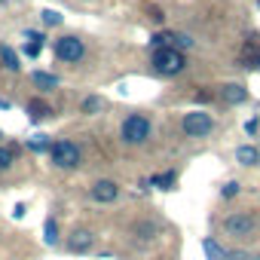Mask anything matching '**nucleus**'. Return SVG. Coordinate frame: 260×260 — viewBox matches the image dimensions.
<instances>
[{
	"mask_svg": "<svg viewBox=\"0 0 260 260\" xmlns=\"http://www.w3.org/2000/svg\"><path fill=\"white\" fill-rule=\"evenodd\" d=\"M150 132H153V122H150L144 113H128V116L122 119V125H119V138H122V144H128V147L144 144V141L150 138Z\"/></svg>",
	"mask_w": 260,
	"mask_h": 260,
	"instance_id": "1",
	"label": "nucleus"
},
{
	"mask_svg": "<svg viewBox=\"0 0 260 260\" xmlns=\"http://www.w3.org/2000/svg\"><path fill=\"white\" fill-rule=\"evenodd\" d=\"M184 68H187V55H184L178 46L153 49V71H156L159 77H178Z\"/></svg>",
	"mask_w": 260,
	"mask_h": 260,
	"instance_id": "2",
	"label": "nucleus"
},
{
	"mask_svg": "<svg viewBox=\"0 0 260 260\" xmlns=\"http://www.w3.org/2000/svg\"><path fill=\"white\" fill-rule=\"evenodd\" d=\"M257 226H260V217L251 214V211H236V214H226V217L220 220V230H223L226 236H236V239L254 236Z\"/></svg>",
	"mask_w": 260,
	"mask_h": 260,
	"instance_id": "3",
	"label": "nucleus"
},
{
	"mask_svg": "<svg viewBox=\"0 0 260 260\" xmlns=\"http://www.w3.org/2000/svg\"><path fill=\"white\" fill-rule=\"evenodd\" d=\"M49 159L58 169H77L80 166V147L68 138H58V141L49 144Z\"/></svg>",
	"mask_w": 260,
	"mask_h": 260,
	"instance_id": "4",
	"label": "nucleus"
},
{
	"mask_svg": "<svg viewBox=\"0 0 260 260\" xmlns=\"http://www.w3.org/2000/svg\"><path fill=\"white\" fill-rule=\"evenodd\" d=\"M181 128H184L187 138H205V135H211L214 119H211V113H205V110H190V113H184Z\"/></svg>",
	"mask_w": 260,
	"mask_h": 260,
	"instance_id": "5",
	"label": "nucleus"
},
{
	"mask_svg": "<svg viewBox=\"0 0 260 260\" xmlns=\"http://www.w3.org/2000/svg\"><path fill=\"white\" fill-rule=\"evenodd\" d=\"M55 55H58L61 61H71V64H77V61L86 55V46H83V40H80V37H74V34H64V37H58V40H55Z\"/></svg>",
	"mask_w": 260,
	"mask_h": 260,
	"instance_id": "6",
	"label": "nucleus"
},
{
	"mask_svg": "<svg viewBox=\"0 0 260 260\" xmlns=\"http://www.w3.org/2000/svg\"><path fill=\"white\" fill-rule=\"evenodd\" d=\"M217 98H220L223 104H245V101H248V89H245L242 83H223V86L217 89Z\"/></svg>",
	"mask_w": 260,
	"mask_h": 260,
	"instance_id": "7",
	"label": "nucleus"
},
{
	"mask_svg": "<svg viewBox=\"0 0 260 260\" xmlns=\"http://www.w3.org/2000/svg\"><path fill=\"white\" fill-rule=\"evenodd\" d=\"M89 193H92L95 202H113L119 196V184H113V181H95Z\"/></svg>",
	"mask_w": 260,
	"mask_h": 260,
	"instance_id": "8",
	"label": "nucleus"
},
{
	"mask_svg": "<svg viewBox=\"0 0 260 260\" xmlns=\"http://www.w3.org/2000/svg\"><path fill=\"white\" fill-rule=\"evenodd\" d=\"M92 245H95V233H92V230H74L71 239H68V248H71L74 254H83V251H89Z\"/></svg>",
	"mask_w": 260,
	"mask_h": 260,
	"instance_id": "9",
	"label": "nucleus"
},
{
	"mask_svg": "<svg viewBox=\"0 0 260 260\" xmlns=\"http://www.w3.org/2000/svg\"><path fill=\"white\" fill-rule=\"evenodd\" d=\"M175 181H178V175H175V172H166V175H156V178H150V181L144 178V181H141V187H144V190H150V187H159V190H175Z\"/></svg>",
	"mask_w": 260,
	"mask_h": 260,
	"instance_id": "10",
	"label": "nucleus"
},
{
	"mask_svg": "<svg viewBox=\"0 0 260 260\" xmlns=\"http://www.w3.org/2000/svg\"><path fill=\"white\" fill-rule=\"evenodd\" d=\"M236 162H242V166H257V162H260V150H257L254 144H242V147H236Z\"/></svg>",
	"mask_w": 260,
	"mask_h": 260,
	"instance_id": "11",
	"label": "nucleus"
},
{
	"mask_svg": "<svg viewBox=\"0 0 260 260\" xmlns=\"http://www.w3.org/2000/svg\"><path fill=\"white\" fill-rule=\"evenodd\" d=\"M202 251L208 254V260H226V248L217 245V239H211V236L202 239Z\"/></svg>",
	"mask_w": 260,
	"mask_h": 260,
	"instance_id": "12",
	"label": "nucleus"
},
{
	"mask_svg": "<svg viewBox=\"0 0 260 260\" xmlns=\"http://www.w3.org/2000/svg\"><path fill=\"white\" fill-rule=\"evenodd\" d=\"M31 83H34L37 89H55V86H58V77H55V74H46V71H34V74H31Z\"/></svg>",
	"mask_w": 260,
	"mask_h": 260,
	"instance_id": "13",
	"label": "nucleus"
},
{
	"mask_svg": "<svg viewBox=\"0 0 260 260\" xmlns=\"http://www.w3.org/2000/svg\"><path fill=\"white\" fill-rule=\"evenodd\" d=\"M28 113H31V119H43L52 113V107L46 101H28Z\"/></svg>",
	"mask_w": 260,
	"mask_h": 260,
	"instance_id": "14",
	"label": "nucleus"
},
{
	"mask_svg": "<svg viewBox=\"0 0 260 260\" xmlns=\"http://www.w3.org/2000/svg\"><path fill=\"white\" fill-rule=\"evenodd\" d=\"M0 61H4V68L13 71V74L19 71V58H16V52H13L10 46H0Z\"/></svg>",
	"mask_w": 260,
	"mask_h": 260,
	"instance_id": "15",
	"label": "nucleus"
},
{
	"mask_svg": "<svg viewBox=\"0 0 260 260\" xmlns=\"http://www.w3.org/2000/svg\"><path fill=\"white\" fill-rule=\"evenodd\" d=\"M43 242L46 245H58V226H55L52 217H46V223H43Z\"/></svg>",
	"mask_w": 260,
	"mask_h": 260,
	"instance_id": "16",
	"label": "nucleus"
},
{
	"mask_svg": "<svg viewBox=\"0 0 260 260\" xmlns=\"http://www.w3.org/2000/svg\"><path fill=\"white\" fill-rule=\"evenodd\" d=\"M172 40H175V34L162 31V34H153V37H150V46H153V49H162V46H172Z\"/></svg>",
	"mask_w": 260,
	"mask_h": 260,
	"instance_id": "17",
	"label": "nucleus"
},
{
	"mask_svg": "<svg viewBox=\"0 0 260 260\" xmlns=\"http://www.w3.org/2000/svg\"><path fill=\"white\" fill-rule=\"evenodd\" d=\"M104 107V101L98 98V95H89V98H83V113H98Z\"/></svg>",
	"mask_w": 260,
	"mask_h": 260,
	"instance_id": "18",
	"label": "nucleus"
},
{
	"mask_svg": "<svg viewBox=\"0 0 260 260\" xmlns=\"http://www.w3.org/2000/svg\"><path fill=\"white\" fill-rule=\"evenodd\" d=\"M40 16H43V25H52V28L64 22V19H61V13H55V10H43Z\"/></svg>",
	"mask_w": 260,
	"mask_h": 260,
	"instance_id": "19",
	"label": "nucleus"
},
{
	"mask_svg": "<svg viewBox=\"0 0 260 260\" xmlns=\"http://www.w3.org/2000/svg\"><path fill=\"white\" fill-rule=\"evenodd\" d=\"M193 43H196V40H193L190 34H175V40H172V46H178L181 52H184V49H190Z\"/></svg>",
	"mask_w": 260,
	"mask_h": 260,
	"instance_id": "20",
	"label": "nucleus"
},
{
	"mask_svg": "<svg viewBox=\"0 0 260 260\" xmlns=\"http://www.w3.org/2000/svg\"><path fill=\"white\" fill-rule=\"evenodd\" d=\"M13 159H16V153H13L10 147H0V172L10 169V166H13Z\"/></svg>",
	"mask_w": 260,
	"mask_h": 260,
	"instance_id": "21",
	"label": "nucleus"
},
{
	"mask_svg": "<svg viewBox=\"0 0 260 260\" xmlns=\"http://www.w3.org/2000/svg\"><path fill=\"white\" fill-rule=\"evenodd\" d=\"M239 187H242L239 181H230V184H223V187H220V196H226V199H233V196L239 193Z\"/></svg>",
	"mask_w": 260,
	"mask_h": 260,
	"instance_id": "22",
	"label": "nucleus"
},
{
	"mask_svg": "<svg viewBox=\"0 0 260 260\" xmlns=\"http://www.w3.org/2000/svg\"><path fill=\"white\" fill-rule=\"evenodd\" d=\"M49 144H52V141H46V135L31 138V150H49Z\"/></svg>",
	"mask_w": 260,
	"mask_h": 260,
	"instance_id": "23",
	"label": "nucleus"
},
{
	"mask_svg": "<svg viewBox=\"0 0 260 260\" xmlns=\"http://www.w3.org/2000/svg\"><path fill=\"white\" fill-rule=\"evenodd\" d=\"M135 230H138V239H150L153 236V223H138Z\"/></svg>",
	"mask_w": 260,
	"mask_h": 260,
	"instance_id": "24",
	"label": "nucleus"
},
{
	"mask_svg": "<svg viewBox=\"0 0 260 260\" xmlns=\"http://www.w3.org/2000/svg\"><path fill=\"white\" fill-rule=\"evenodd\" d=\"M40 46H43V43H31V46H25V52H28V58H34V55L40 52Z\"/></svg>",
	"mask_w": 260,
	"mask_h": 260,
	"instance_id": "25",
	"label": "nucleus"
},
{
	"mask_svg": "<svg viewBox=\"0 0 260 260\" xmlns=\"http://www.w3.org/2000/svg\"><path fill=\"white\" fill-rule=\"evenodd\" d=\"M13 217L22 220V217H25V205H16V208H13Z\"/></svg>",
	"mask_w": 260,
	"mask_h": 260,
	"instance_id": "26",
	"label": "nucleus"
},
{
	"mask_svg": "<svg viewBox=\"0 0 260 260\" xmlns=\"http://www.w3.org/2000/svg\"><path fill=\"white\" fill-rule=\"evenodd\" d=\"M245 132H248V135H254V132H257V119H251V122H245Z\"/></svg>",
	"mask_w": 260,
	"mask_h": 260,
	"instance_id": "27",
	"label": "nucleus"
},
{
	"mask_svg": "<svg viewBox=\"0 0 260 260\" xmlns=\"http://www.w3.org/2000/svg\"><path fill=\"white\" fill-rule=\"evenodd\" d=\"M196 101H211V92H196Z\"/></svg>",
	"mask_w": 260,
	"mask_h": 260,
	"instance_id": "28",
	"label": "nucleus"
},
{
	"mask_svg": "<svg viewBox=\"0 0 260 260\" xmlns=\"http://www.w3.org/2000/svg\"><path fill=\"white\" fill-rule=\"evenodd\" d=\"M10 107H13V104H10L7 98H0V110H10Z\"/></svg>",
	"mask_w": 260,
	"mask_h": 260,
	"instance_id": "29",
	"label": "nucleus"
},
{
	"mask_svg": "<svg viewBox=\"0 0 260 260\" xmlns=\"http://www.w3.org/2000/svg\"><path fill=\"white\" fill-rule=\"evenodd\" d=\"M254 260H260V257H254Z\"/></svg>",
	"mask_w": 260,
	"mask_h": 260,
	"instance_id": "30",
	"label": "nucleus"
}]
</instances>
